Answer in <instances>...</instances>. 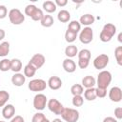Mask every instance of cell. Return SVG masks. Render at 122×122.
Here are the masks:
<instances>
[{"label":"cell","mask_w":122,"mask_h":122,"mask_svg":"<svg viewBox=\"0 0 122 122\" xmlns=\"http://www.w3.org/2000/svg\"><path fill=\"white\" fill-rule=\"evenodd\" d=\"M8 16L10 23L13 25H20L25 21V15H23V13L18 9H11L9 11Z\"/></svg>","instance_id":"cell-4"},{"label":"cell","mask_w":122,"mask_h":122,"mask_svg":"<svg viewBox=\"0 0 122 122\" xmlns=\"http://www.w3.org/2000/svg\"><path fill=\"white\" fill-rule=\"evenodd\" d=\"M109 64V56L107 54H99L93 60V67L96 70H103Z\"/></svg>","instance_id":"cell-9"},{"label":"cell","mask_w":122,"mask_h":122,"mask_svg":"<svg viewBox=\"0 0 122 122\" xmlns=\"http://www.w3.org/2000/svg\"><path fill=\"white\" fill-rule=\"evenodd\" d=\"M114 116L116 117V119H122V108L121 107H117L114 109Z\"/></svg>","instance_id":"cell-40"},{"label":"cell","mask_w":122,"mask_h":122,"mask_svg":"<svg viewBox=\"0 0 122 122\" xmlns=\"http://www.w3.org/2000/svg\"><path fill=\"white\" fill-rule=\"evenodd\" d=\"M25 82H26V77L23 73L17 72L14 73L11 77V83L16 87H21L22 85H24Z\"/></svg>","instance_id":"cell-15"},{"label":"cell","mask_w":122,"mask_h":122,"mask_svg":"<svg viewBox=\"0 0 122 122\" xmlns=\"http://www.w3.org/2000/svg\"><path fill=\"white\" fill-rule=\"evenodd\" d=\"M103 122H117V120L114 119V118L112 117V116H108V117H105V118H104Z\"/></svg>","instance_id":"cell-43"},{"label":"cell","mask_w":122,"mask_h":122,"mask_svg":"<svg viewBox=\"0 0 122 122\" xmlns=\"http://www.w3.org/2000/svg\"><path fill=\"white\" fill-rule=\"evenodd\" d=\"M10 52V43L5 41L0 44V57H5Z\"/></svg>","instance_id":"cell-26"},{"label":"cell","mask_w":122,"mask_h":122,"mask_svg":"<svg viewBox=\"0 0 122 122\" xmlns=\"http://www.w3.org/2000/svg\"><path fill=\"white\" fill-rule=\"evenodd\" d=\"M47 85L49 86V88L51 90L56 91V90H59L62 87V80L58 76H51L48 80Z\"/></svg>","instance_id":"cell-12"},{"label":"cell","mask_w":122,"mask_h":122,"mask_svg":"<svg viewBox=\"0 0 122 122\" xmlns=\"http://www.w3.org/2000/svg\"><path fill=\"white\" fill-rule=\"evenodd\" d=\"M15 113V108L12 104L6 105L2 110V115L5 119H11L14 116Z\"/></svg>","instance_id":"cell-14"},{"label":"cell","mask_w":122,"mask_h":122,"mask_svg":"<svg viewBox=\"0 0 122 122\" xmlns=\"http://www.w3.org/2000/svg\"><path fill=\"white\" fill-rule=\"evenodd\" d=\"M56 5H55V3L53 2V1H45L44 3H43V9H44V10L46 11V12H48V13H52V12H54L55 10H56Z\"/></svg>","instance_id":"cell-21"},{"label":"cell","mask_w":122,"mask_h":122,"mask_svg":"<svg viewBox=\"0 0 122 122\" xmlns=\"http://www.w3.org/2000/svg\"><path fill=\"white\" fill-rule=\"evenodd\" d=\"M8 14V10L6 6L0 5V19H4Z\"/></svg>","instance_id":"cell-38"},{"label":"cell","mask_w":122,"mask_h":122,"mask_svg":"<svg viewBox=\"0 0 122 122\" xmlns=\"http://www.w3.org/2000/svg\"><path fill=\"white\" fill-rule=\"evenodd\" d=\"M95 84H96V80L92 75H87L82 79V87H85L86 89L93 88Z\"/></svg>","instance_id":"cell-17"},{"label":"cell","mask_w":122,"mask_h":122,"mask_svg":"<svg viewBox=\"0 0 122 122\" xmlns=\"http://www.w3.org/2000/svg\"><path fill=\"white\" fill-rule=\"evenodd\" d=\"M9 99H10V93L4 90L0 91V107L5 106Z\"/></svg>","instance_id":"cell-29"},{"label":"cell","mask_w":122,"mask_h":122,"mask_svg":"<svg viewBox=\"0 0 122 122\" xmlns=\"http://www.w3.org/2000/svg\"><path fill=\"white\" fill-rule=\"evenodd\" d=\"M93 39V30L90 27H85L79 34V40L83 44H89Z\"/></svg>","instance_id":"cell-7"},{"label":"cell","mask_w":122,"mask_h":122,"mask_svg":"<svg viewBox=\"0 0 122 122\" xmlns=\"http://www.w3.org/2000/svg\"><path fill=\"white\" fill-rule=\"evenodd\" d=\"M42 122H50V120H49L48 118H45V119H44V120H43Z\"/></svg>","instance_id":"cell-47"},{"label":"cell","mask_w":122,"mask_h":122,"mask_svg":"<svg viewBox=\"0 0 122 122\" xmlns=\"http://www.w3.org/2000/svg\"><path fill=\"white\" fill-rule=\"evenodd\" d=\"M47 87V83L43 79H32L29 82L28 88L31 92H43Z\"/></svg>","instance_id":"cell-5"},{"label":"cell","mask_w":122,"mask_h":122,"mask_svg":"<svg viewBox=\"0 0 122 122\" xmlns=\"http://www.w3.org/2000/svg\"><path fill=\"white\" fill-rule=\"evenodd\" d=\"M84 97L85 99L89 100V101H92L96 98V93H95V88H90V89H86V91H84Z\"/></svg>","instance_id":"cell-23"},{"label":"cell","mask_w":122,"mask_h":122,"mask_svg":"<svg viewBox=\"0 0 122 122\" xmlns=\"http://www.w3.org/2000/svg\"><path fill=\"white\" fill-rule=\"evenodd\" d=\"M47 106L49 108V110L53 112L56 115H60L64 110V106L55 98H51L47 102Z\"/></svg>","instance_id":"cell-6"},{"label":"cell","mask_w":122,"mask_h":122,"mask_svg":"<svg viewBox=\"0 0 122 122\" xmlns=\"http://www.w3.org/2000/svg\"><path fill=\"white\" fill-rule=\"evenodd\" d=\"M54 3H55V5H56V7H57V6H58V7H65V6L68 4V1H67V0H55Z\"/></svg>","instance_id":"cell-41"},{"label":"cell","mask_w":122,"mask_h":122,"mask_svg":"<svg viewBox=\"0 0 122 122\" xmlns=\"http://www.w3.org/2000/svg\"><path fill=\"white\" fill-rule=\"evenodd\" d=\"M78 53V49L75 45H69L66 47L65 49V54L67 56V58H72L74 56H76V54Z\"/></svg>","instance_id":"cell-18"},{"label":"cell","mask_w":122,"mask_h":122,"mask_svg":"<svg viewBox=\"0 0 122 122\" xmlns=\"http://www.w3.org/2000/svg\"><path fill=\"white\" fill-rule=\"evenodd\" d=\"M36 72V69L34 67H32L30 64H27L24 67V75L25 77H32Z\"/></svg>","instance_id":"cell-25"},{"label":"cell","mask_w":122,"mask_h":122,"mask_svg":"<svg viewBox=\"0 0 122 122\" xmlns=\"http://www.w3.org/2000/svg\"><path fill=\"white\" fill-rule=\"evenodd\" d=\"M77 38V33L75 32H72V31H70V30H66L65 32V40L68 42V43H72L75 41V39Z\"/></svg>","instance_id":"cell-32"},{"label":"cell","mask_w":122,"mask_h":122,"mask_svg":"<svg viewBox=\"0 0 122 122\" xmlns=\"http://www.w3.org/2000/svg\"><path fill=\"white\" fill-rule=\"evenodd\" d=\"M94 20H95V18H94V16H93L92 14H91V13H86V14H83V15L80 17V19H79L78 22L80 23V25H84V26L88 27V26L93 24V23H94Z\"/></svg>","instance_id":"cell-16"},{"label":"cell","mask_w":122,"mask_h":122,"mask_svg":"<svg viewBox=\"0 0 122 122\" xmlns=\"http://www.w3.org/2000/svg\"><path fill=\"white\" fill-rule=\"evenodd\" d=\"M81 30V25L78 21L76 20H72L69 23V26H68V30L70 31H72V32H75V33H78V31Z\"/></svg>","instance_id":"cell-24"},{"label":"cell","mask_w":122,"mask_h":122,"mask_svg":"<svg viewBox=\"0 0 122 122\" xmlns=\"http://www.w3.org/2000/svg\"><path fill=\"white\" fill-rule=\"evenodd\" d=\"M52 122H62V120H61V119H59V118H55V119H53V120H52Z\"/></svg>","instance_id":"cell-46"},{"label":"cell","mask_w":122,"mask_h":122,"mask_svg":"<svg viewBox=\"0 0 122 122\" xmlns=\"http://www.w3.org/2000/svg\"><path fill=\"white\" fill-rule=\"evenodd\" d=\"M84 103V97L82 95H74L72 97V105L74 107H81Z\"/></svg>","instance_id":"cell-33"},{"label":"cell","mask_w":122,"mask_h":122,"mask_svg":"<svg viewBox=\"0 0 122 122\" xmlns=\"http://www.w3.org/2000/svg\"><path fill=\"white\" fill-rule=\"evenodd\" d=\"M118 41H119L120 43L122 42V33H121V32L118 34Z\"/></svg>","instance_id":"cell-45"},{"label":"cell","mask_w":122,"mask_h":122,"mask_svg":"<svg viewBox=\"0 0 122 122\" xmlns=\"http://www.w3.org/2000/svg\"><path fill=\"white\" fill-rule=\"evenodd\" d=\"M109 98L112 102H120L122 99V91L119 87H112L109 92Z\"/></svg>","instance_id":"cell-11"},{"label":"cell","mask_w":122,"mask_h":122,"mask_svg":"<svg viewBox=\"0 0 122 122\" xmlns=\"http://www.w3.org/2000/svg\"><path fill=\"white\" fill-rule=\"evenodd\" d=\"M10 70L14 72L17 73L22 70V62L20 59L13 58L10 60Z\"/></svg>","instance_id":"cell-19"},{"label":"cell","mask_w":122,"mask_h":122,"mask_svg":"<svg viewBox=\"0 0 122 122\" xmlns=\"http://www.w3.org/2000/svg\"><path fill=\"white\" fill-rule=\"evenodd\" d=\"M43 16H44V13H43L42 10H40V9L37 8L36 10L34 11V13L31 16V19L33 21H41V19L43 18Z\"/></svg>","instance_id":"cell-35"},{"label":"cell","mask_w":122,"mask_h":122,"mask_svg":"<svg viewBox=\"0 0 122 122\" xmlns=\"http://www.w3.org/2000/svg\"><path fill=\"white\" fill-rule=\"evenodd\" d=\"M10 70V60L8 58H4L0 61V71H8Z\"/></svg>","instance_id":"cell-31"},{"label":"cell","mask_w":122,"mask_h":122,"mask_svg":"<svg viewBox=\"0 0 122 122\" xmlns=\"http://www.w3.org/2000/svg\"><path fill=\"white\" fill-rule=\"evenodd\" d=\"M47 102H48L47 97L43 93H37L33 97V107L37 111L44 110L45 107H46V105H47Z\"/></svg>","instance_id":"cell-8"},{"label":"cell","mask_w":122,"mask_h":122,"mask_svg":"<svg viewBox=\"0 0 122 122\" xmlns=\"http://www.w3.org/2000/svg\"><path fill=\"white\" fill-rule=\"evenodd\" d=\"M62 66H63V69L65 71L69 72V73H71V72H74L75 70H76V64L74 63V61L71 58H66L63 60V63H62Z\"/></svg>","instance_id":"cell-13"},{"label":"cell","mask_w":122,"mask_h":122,"mask_svg":"<svg viewBox=\"0 0 122 122\" xmlns=\"http://www.w3.org/2000/svg\"><path fill=\"white\" fill-rule=\"evenodd\" d=\"M40 23H41V25H42L43 27H45V28H50V27H51V26L53 25L54 20H53V17H52L51 15L46 14V15L43 16V18L41 19Z\"/></svg>","instance_id":"cell-22"},{"label":"cell","mask_w":122,"mask_h":122,"mask_svg":"<svg viewBox=\"0 0 122 122\" xmlns=\"http://www.w3.org/2000/svg\"><path fill=\"white\" fill-rule=\"evenodd\" d=\"M45 118H46V116H45L44 113H42V112H37V113H35V114L32 116L31 122H42Z\"/></svg>","instance_id":"cell-36"},{"label":"cell","mask_w":122,"mask_h":122,"mask_svg":"<svg viewBox=\"0 0 122 122\" xmlns=\"http://www.w3.org/2000/svg\"><path fill=\"white\" fill-rule=\"evenodd\" d=\"M78 55V59H82V60H89L91 59V51L88 49H83L80 51H78L77 53Z\"/></svg>","instance_id":"cell-28"},{"label":"cell","mask_w":122,"mask_h":122,"mask_svg":"<svg viewBox=\"0 0 122 122\" xmlns=\"http://www.w3.org/2000/svg\"><path fill=\"white\" fill-rule=\"evenodd\" d=\"M71 92L73 96L74 95H82V93L84 92V88L80 84H74L71 88Z\"/></svg>","instance_id":"cell-27"},{"label":"cell","mask_w":122,"mask_h":122,"mask_svg":"<svg viewBox=\"0 0 122 122\" xmlns=\"http://www.w3.org/2000/svg\"><path fill=\"white\" fill-rule=\"evenodd\" d=\"M57 19H58V21H60L61 23H67V22H69L70 19H71V14H70V12H69L68 10H61L58 12V14H57Z\"/></svg>","instance_id":"cell-20"},{"label":"cell","mask_w":122,"mask_h":122,"mask_svg":"<svg viewBox=\"0 0 122 122\" xmlns=\"http://www.w3.org/2000/svg\"><path fill=\"white\" fill-rule=\"evenodd\" d=\"M112 82V74L109 71H102L98 73L97 75V88H102V89H107L109 85Z\"/></svg>","instance_id":"cell-2"},{"label":"cell","mask_w":122,"mask_h":122,"mask_svg":"<svg viewBox=\"0 0 122 122\" xmlns=\"http://www.w3.org/2000/svg\"><path fill=\"white\" fill-rule=\"evenodd\" d=\"M90 64L89 60H82V59H78V67L80 69H86Z\"/></svg>","instance_id":"cell-39"},{"label":"cell","mask_w":122,"mask_h":122,"mask_svg":"<svg viewBox=\"0 0 122 122\" xmlns=\"http://www.w3.org/2000/svg\"><path fill=\"white\" fill-rule=\"evenodd\" d=\"M36 9H37V7H36L35 5L30 4V5H28V6L25 8V14L28 15V16H30V17H31L32 14L34 13V11L36 10Z\"/></svg>","instance_id":"cell-34"},{"label":"cell","mask_w":122,"mask_h":122,"mask_svg":"<svg viewBox=\"0 0 122 122\" xmlns=\"http://www.w3.org/2000/svg\"><path fill=\"white\" fill-rule=\"evenodd\" d=\"M45 61H46V58H45V56L43 54L35 53L34 55H32L30 60L29 61V64H30L32 67H34L36 70H38L45 64Z\"/></svg>","instance_id":"cell-10"},{"label":"cell","mask_w":122,"mask_h":122,"mask_svg":"<svg viewBox=\"0 0 122 122\" xmlns=\"http://www.w3.org/2000/svg\"><path fill=\"white\" fill-rule=\"evenodd\" d=\"M5 35H6L5 30H4L3 29H0V41H1V40H3V39L5 38Z\"/></svg>","instance_id":"cell-44"},{"label":"cell","mask_w":122,"mask_h":122,"mask_svg":"<svg viewBox=\"0 0 122 122\" xmlns=\"http://www.w3.org/2000/svg\"><path fill=\"white\" fill-rule=\"evenodd\" d=\"M115 32H116V27L112 23H107L104 25L99 34V39L104 43L110 42L113 37V35L115 34Z\"/></svg>","instance_id":"cell-1"},{"label":"cell","mask_w":122,"mask_h":122,"mask_svg":"<svg viewBox=\"0 0 122 122\" xmlns=\"http://www.w3.org/2000/svg\"><path fill=\"white\" fill-rule=\"evenodd\" d=\"M60 115L66 122H77L79 119V112L72 108H64Z\"/></svg>","instance_id":"cell-3"},{"label":"cell","mask_w":122,"mask_h":122,"mask_svg":"<svg viewBox=\"0 0 122 122\" xmlns=\"http://www.w3.org/2000/svg\"><path fill=\"white\" fill-rule=\"evenodd\" d=\"M10 122H25V120L21 115H15L11 118Z\"/></svg>","instance_id":"cell-42"},{"label":"cell","mask_w":122,"mask_h":122,"mask_svg":"<svg viewBox=\"0 0 122 122\" xmlns=\"http://www.w3.org/2000/svg\"><path fill=\"white\" fill-rule=\"evenodd\" d=\"M0 122H5V121H2V120H1V121H0Z\"/></svg>","instance_id":"cell-48"},{"label":"cell","mask_w":122,"mask_h":122,"mask_svg":"<svg viewBox=\"0 0 122 122\" xmlns=\"http://www.w3.org/2000/svg\"><path fill=\"white\" fill-rule=\"evenodd\" d=\"M95 93H96V97L104 98V97L107 95V89L96 88V89H95Z\"/></svg>","instance_id":"cell-37"},{"label":"cell","mask_w":122,"mask_h":122,"mask_svg":"<svg viewBox=\"0 0 122 122\" xmlns=\"http://www.w3.org/2000/svg\"><path fill=\"white\" fill-rule=\"evenodd\" d=\"M114 56L117 64L119 66H122V46H118L114 50Z\"/></svg>","instance_id":"cell-30"}]
</instances>
